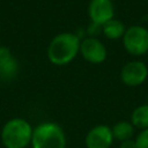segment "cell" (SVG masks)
<instances>
[{
    "label": "cell",
    "instance_id": "9c48e42d",
    "mask_svg": "<svg viewBox=\"0 0 148 148\" xmlns=\"http://www.w3.org/2000/svg\"><path fill=\"white\" fill-rule=\"evenodd\" d=\"M126 31V28L124 23L119 20L112 18L108 22H105L102 25V34L108 38V39H119L123 38L124 34Z\"/></svg>",
    "mask_w": 148,
    "mask_h": 148
},
{
    "label": "cell",
    "instance_id": "52a82bcc",
    "mask_svg": "<svg viewBox=\"0 0 148 148\" xmlns=\"http://www.w3.org/2000/svg\"><path fill=\"white\" fill-rule=\"evenodd\" d=\"M113 140L111 127L108 125H96L87 133L84 143L87 148H110Z\"/></svg>",
    "mask_w": 148,
    "mask_h": 148
},
{
    "label": "cell",
    "instance_id": "5bb4252c",
    "mask_svg": "<svg viewBox=\"0 0 148 148\" xmlns=\"http://www.w3.org/2000/svg\"><path fill=\"white\" fill-rule=\"evenodd\" d=\"M119 148H136V143H135V140L133 139H130V140H125V141H121L120 142V146Z\"/></svg>",
    "mask_w": 148,
    "mask_h": 148
},
{
    "label": "cell",
    "instance_id": "8992f818",
    "mask_svg": "<svg viewBox=\"0 0 148 148\" xmlns=\"http://www.w3.org/2000/svg\"><path fill=\"white\" fill-rule=\"evenodd\" d=\"M80 53L83 59L90 64H102L106 59V47L96 37H87L81 39Z\"/></svg>",
    "mask_w": 148,
    "mask_h": 148
},
{
    "label": "cell",
    "instance_id": "6da1fadb",
    "mask_svg": "<svg viewBox=\"0 0 148 148\" xmlns=\"http://www.w3.org/2000/svg\"><path fill=\"white\" fill-rule=\"evenodd\" d=\"M81 39L76 34L66 31L56 35L47 46V59L56 66L69 64L80 53Z\"/></svg>",
    "mask_w": 148,
    "mask_h": 148
},
{
    "label": "cell",
    "instance_id": "ba28073f",
    "mask_svg": "<svg viewBox=\"0 0 148 148\" xmlns=\"http://www.w3.org/2000/svg\"><path fill=\"white\" fill-rule=\"evenodd\" d=\"M114 7L111 0H90L88 6V16L90 22L103 25L113 18Z\"/></svg>",
    "mask_w": 148,
    "mask_h": 148
},
{
    "label": "cell",
    "instance_id": "8fae6325",
    "mask_svg": "<svg viewBox=\"0 0 148 148\" xmlns=\"http://www.w3.org/2000/svg\"><path fill=\"white\" fill-rule=\"evenodd\" d=\"M17 72H18V62L14 56L6 60L0 61V79L10 81L17 75Z\"/></svg>",
    "mask_w": 148,
    "mask_h": 148
},
{
    "label": "cell",
    "instance_id": "30bf717a",
    "mask_svg": "<svg viewBox=\"0 0 148 148\" xmlns=\"http://www.w3.org/2000/svg\"><path fill=\"white\" fill-rule=\"evenodd\" d=\"M111 130H112L113 139L120 142L125 140H130L134 135V126L132 125L131 121H126V120L118 121L112 126Z\"/></svg>",
    "mask_w": 148,
    "mask_h": 148
},
{
    "label": "cell",
    "instance_id": "277c9868",
    "mask_svg": "<svg viewBox=\"0 0 148 148\" xmlns=\"http://www.w3.org/2000/svg\"><path fill=\"white\" fill-rule=\"evenodd\" d=\"M125 50L132 56H143L148 52V29L142 25H131L123 36Z\"/></svg>",
    "mask_w": 148,
    "mask_h": 148
},
{
    "label": "cell",
    "instance_id": "4fadbf2b",
    "mask_svg": "<svg viewBox=\"0 0 148 148\" xmlns=\"http://www.w3.org/2000/svg\"><path fill=\"white\" fill-rule=\"evenodd\" d=\"M136 148H148V128L142 130L135 139Z\"/></svg>",
    "mask_w": 148,
    "mask_h": 148
},
{
    "label": "cell",
    "instance_id": "5b68a950",
    "mask_svg": "<svg viewBox=\"0 0 148 148\" xmlns=\"http://www.w3.org/2000/svg\"><path fill=\"white\" fill-rule=\"evenodd\" d=\"M148 76V67L140 60L128 61L120 71V79L124 84L128 87H136L142 84Z\"/></svg>",
    "mask_w": 148,
    "mask_h": 148
},
{
    "label": "cell",
    "instance_id": "3957f363",
    "mask_svg": "<svg viewBox=\"0 0 148 148\" xmlns=\"http://www.w3.org/2000/svg\"><path fill=\"white\" fill-rule=\"evenodd\" d=\"M66 134L57 123L45 121L32 131V148H66Z\"/></svg>",
    "mask_w": 148,
    "mask_h": 148
},
{
    "label": "cell",
    "instance_id": "7a4b0ae2",
    "mask_svg": "<svg viewBox=\"0 0 148 148\" xmlns=\"http://www.w3.org/2000/svg\"><path fill=\"white\" fill-rule=\"evenodd\" d=\"M34 128L23 118L8 120L1 130V142L5 148H25L31 143Z\"/></svg>",
    "mask_w": 148,
    "mask_h": 148
},
{
    "label": "cell",
    "instance_id": "7c38bea8",
    "mask_svg": "<svg viewBox=\"0 0 148 148\" xmlns=\"http://www.w3.org/2000/svg\"><path fill=\"white\" fill-rule=\"evenodd\" d=\"M131 123L134 127L142 130L148 128V104L135 108L131 114Z\"/></svg>",
    "mask_w": 148,
    "mask_h": 148
}]
</instances>
